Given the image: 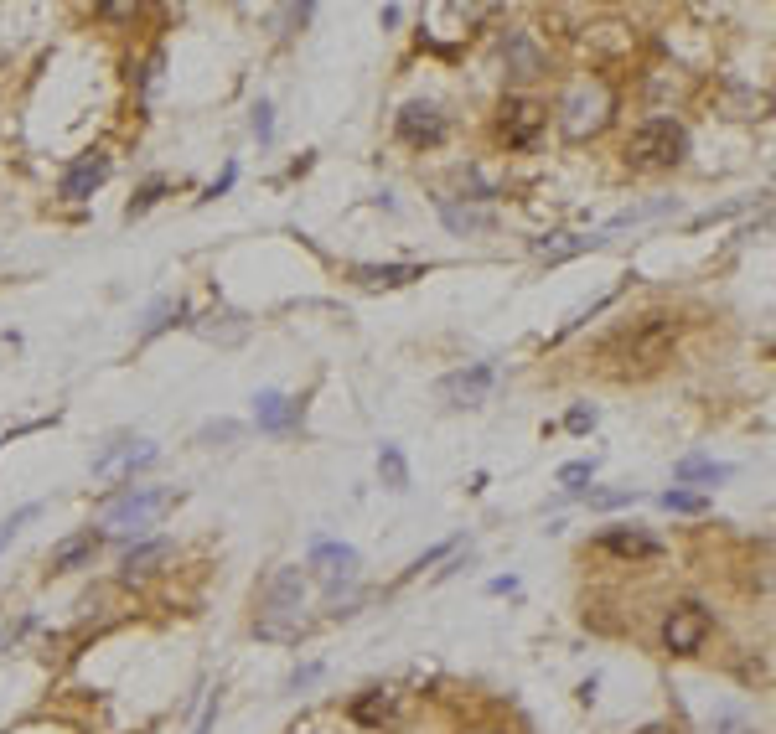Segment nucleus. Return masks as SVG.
Masks as SVG:
<instances>
[{"mask_svg": "<svg viewBox=\"0 0 776 734\" xmlns=\"http://www.w3.org/2000/svg\"><path fill=\"white\" fill-rule=\"evenodd\" d=\"M678 331L683 326L668 311L637 316L632 326H621L606 342V362H616V373H652V367H663L668 352L678 347Z\"/></svg>", "mask_w": 776, "mask_h": 734, "instance_id": "f257e3e1", "label": "nucleus"}, {"mask_svg": "<svg viewBox=\"0 0 776 734\" xmlns=\"http://www.w3.org/2000/svg\"><path fill=\"white\" fill-rule=\"evenodd\" d=\"M689 156V130L678 119H647V125L632 135L626 145V161L642 166V171H663V166H678Z\"/></svg>", "mask_w": 776, "mask_h": 734, "instance_id": "f03ea898", "label": "nucleus"}, {"mask_svg": "<svg viewBox=\"0 0 776 734\" xmlns=\"http://www.w3.org/2000/svg\"><path fill=\"white\" fill-rule=\"evenodd\" d=\"M301 595H306V574L301 569H275V579L264 585L259 636H290L295 631V616H301Z\"/></svg>", "mask_w": 776, "mask_h": 734, "instance_id": "7ed1b4c3", "label": "nucleus"}, {"mask_svg": "<svg viewBox=\"0 0 776 734\" xmlns=\"http://www.w3.org/2000/svg\"><path fill=\"white\" fill-rule=\"evenodd\" d=\"M709 631H714V616L699 605V600H678L668 616H663V647L673 652V657H694L704 641H709Z\"/></svg>", "mask_w": 776, "mask_h": 734, "instance_id": "20e7f679", "label": "nucleus"}, {"mask_svg": "<svg viewBox=\"0 0 776 734\" xmlns=\"http://www.w3.org/2000/svg\"><path fill=\"white\" fill-rule=\"evenodd\" d=\"M171 502H176V492H166V486H135V492H125V497L109 502L104 523H109V528H125V533H130V528L140 533V528H151Z\"/></svg>", "mask_w": 776, "mask_h": 734, "instance_id": "39448f33", "label": "nucleus"}, {"mask_svg": "<svg viewBox=\"0 0 776 734\" xmlns=\"http://www.w3.org/2000/svg\"><path fill=\"white\" fill-rule=\"evenodd\" d=\"M544 125H549V109L533 104V99H502V109H497V130L513 150H533Z\"/></svg>", "mask_w": 776, "mask_h": 734, "instance_id": "423d86ee", "label": "nucleus"}, {"mask_svg": "<svg viewBox=\"0 0 776 734\" xmlns=\"http://www.w3.org/2000/svg\"><path fill=\"white\" fill-rule=\"evenodd\" d=\"M156 445L151 440H109L99 455H94V476H104V481H125V476H135L140 466H151L156 461Z\"/></svg>", "mask_w": 776, "mask_h": 734, "instance_id": "0eeeda50", "label": "nucleus"}, {"mask_svg": "<svg viewBox=\"0 0 776 734\" xmlns=\"http://www.w3.org/2000/svg\"><path fill=\"white\" fill-rule=\"evenodd\" d=\"M492 362H471V367H461V373H445L440 378V399L451 404V409H476L492 393Z\"/></svg>", "mask_w": 776, "mask_h": 734, "instance_id": "6e6552de", "label": "nucleus"}, {"mask_svg": "<svg viewBox=\"0 0 776 734\" xmlns=\"http://www.w3.org/2000/svg\"><path fill=\"white\" fill-rule=\"evenodd\" d=\"M311 569L321 574L326 590H337V585H352V579H357V569H363V554H357V548H347V543H316V548H311Z\"/></svg>", "mask_w": 776, "mask_h": 734, "instance_id": "1a4fd4ad", "label": "nucleus"}, {"mask_svg": "<svg viewBox=\"0 0 776 734\" xmlns=\"http://www.w3.org/2000/svg\"><path fill=\"white\" fill-rule=\"evenodd\" d=\"M399 135L409 140V145H440L445 140V114L435 109V104H404L399 109Z\"/></svg>", "mask_w": 776, "mask_h": 734, "instance_id": "9d476101", "label": "nucleus"}, {"mask_svg": "<svg viewBox=\"0 0 776 734\" xmlns=\"http://www.w3.org/2000/svg\"><path fill=\"white\" fill-rule=\"evenodd\" d=\"M104 181H109V156H104V150H94V156H78V161L63 171V197H68V202H83V197H94Z\"/></svg>", "mask_w": 776, "mask_h": 734, "instance_id": "9b49d317", "label": "nucleus"}, {"mask_svg": "<svg viewBox=\"0 0 776 734\" xmlns=\"http://www.w3.org/2000/svg\"><path fill=\"white\" fill-rule=\"evenodd\" d=\"M171 559V538H151V543H135L125 559H119V579L125 585H135V579H151L161 574V564Z\"/></svg>", "mask_w": 776, "mask_h": 734, "instance_id": "f8f14e48", "label": "nucleus"}, {"mask_svg": "<svg viewBox=\"0 0 776 734\" xmlns=\"http://www.w3.org/2000/svg\"><path fill=\"white\" fill-rule=\"evenodd\" d=\"M601 548L616 559H658L663 554V543L642 528H611V533H601Z\"/></svg>", "mask_w": 776, "mask_h": 734, "instance_id": "ddd939ff", "label": "nucleus"}, {"mask_svg": "<svg viewBox=\"0 0 776 734\" xmlns=\"http://www.w3.org/2000/svg\"><path fill=\"white\" fill-rule=\"evenodd\" d=\"M295 419H301V404H295L290 393L264 388L259 399H254V424H259V430H290Z\"/></svg>", "mask_w": 776, "mask_h": 734, "instance_id": "4468645a", "label": "nucleus"}, {"mask_svg": "<svg viewBox=\"0 0 776 734\" xmlns=\"http://www.w3.org/2000/svg\"><path fill=\"white\" fill-rule=\"evenodd\" d=\"M352 280L368 285V290H399L409 280H425V269L420 264H357Z\"/></svg>", "mask_w": 776, "mask_h": 734, "instance_id": "2eb2a0df", "label": "nucleus"}, {"mask_svg": "<svg viewBox=\"0 0 776 734\" xmlns=\"http://www.w3.org/2000/svg\"><path fill=\"white\" fill-rule=\"evenodd\" d=\"M606 238H580V233H554V238H533V254H539L544 264H564L575 254H595Z\"/></svg>", "mask_w": 776, "mask_h": 734, "instance_id": "dca6fc26", "label": "nucleus"}, {"mask_svg": "<svg viewBox=\"0 0 776 734\" xmlns=\"http://www.w3.org/2000/svg\"><path fill=\"white\" fill-rule=\"evenodd\" d=\"M394 709H399V698L388 693V688H368V693L352 698V719L363 724V729H383L388 719H394Z\"/></svg>", "mask_w": 776, "mask_h": 734, "instance_id": "f3484780", "label": "nucleus"}, {"mask_svg": "<svg viewBox=\"0 0 776 734\" xmlns=\"http://www.w3.org/2000/svg\"><path fill=\"white\" fill-rule=\"evenodd\" d=\"M99 543H104V533H94V528H88V533H73V538H63V543L52 548V569H83L88 559L99 554Z\"/></svg>", "mask_w": 776, "mask_h": 734, "instance_id": "a211bd4d", "label": "nucleus"}, {"mask_svg": "<svg viewBox=\"0 0 776 734\" xmlns=\"http://www.w3.org/2000/svg\"><path fill=\"white\" fill-rule=\"evenodd\" d=\"M378 476H383L388 492H409V461H404L399 445H383L378 450Z\"/></svg>", "mask_w": 776, "mask_h": 734, "instance_id": "6ab92c4d", "label": "nucleus"}, {"mask_svg": "<svg viewBox=\"0 0 776 734\" xmlns=\"http://www.w3.org/2000/svg\"><path fill=\"white\" fill-rule=\"evenodd\" d=\"M678 486H689V481H730V466H720V461H704V455H689V461H678Z\"/></svg>", "mask_w": 776, "mask_h": 734, "instance_id": "aec40b11", "label": "nucleus"}, {"mask_svg": "<svg viewBox=\"0 0 776 734\" xmlns=\"http://www.w3.org/2000/svg\"><path fill=\"white\" fill-rule=\"evenodd\" d=\"M440 218H445V228H456V233H482V228H492L487 212H471V207H456V202H440Z\"/></svg>", "mask_w": 776, "mask_h": 734, "instance_id": "412c9836", "label": "nucleus"}, {"mask_svg": "<svg viewBox=\"0 0 776 734\" xmlns=\"http://www.w3.org/2000/svg\"><path fill=\"white\" fill-rule=\"evenodd\" d=\"M507 63H513V68H518L513 78H533V73H539V68H544V57H539V52H533V47H528L523 37H513V47H507Z\"/></svg>", "mask_w": 776, "mask_h": 734, "instance_id": "4be33fe9", "label": "nucleus"}, {"mask_svg": "<svg viewBox=\"0 0 776 734\" xmlns=\"http://www.w3.org/2000/svg\"><path fill=\"white\" fill-rule=\"evenodd\" d=\"M171 316H187V305H182V300H156L151 316H145V336H161V331L171 326Z\"/></svg>", "mask_w": 776, "mask_h": 734, "instance_id": "5701e85b", "label": "nucleus"}, {"mask_svg": "<svg viewBox=\"0 0 776 734\" xmlns=\"http://www.w3.org/2000/svg\"><path fill=\"white\" fill-rule=\"evenodd\" d=\"M668 512H704L709 507V497H699V492H678V486H673V492H663L658 497Z\"/></svg>", "mask_w": 776, "mask_h": 734, "instance_id": "b1692460", "label": "nucleus"}, {"mask_svg": "<svg viewBox=\"0 0 776 734\" xmlns=\"http://www.w3.org/2000/svg\"><path fill=\"white\" fill-rule=\"evenodd\" d=\"M585 502H590V507H601V512H606V507H626V502H637V486H611V492H590Z\"/></svg>", "mask_w": 776, "mask_h": 734, "instance_id": "393cba45", "label": "nucleus"}, {"mask_svg": "<svg viewBox=\"0 0 776 734\" xmlns=\"http://www.w3.org/2000/svg\"><path fill=\"white\" fill-rule=\"evenodd\" d=\"M595 476V461H570V466H559V486H570V492H575V486H585Z\"/></svg>", "mask_w": 776, "mask_h": 734, "instance_id": "a878e982", "label": "nucleus"}, {"mask_svg": "<svg viewBox=\"0 0 776 734\" xmlns=\"http://www.w3.org/2000/svg\"><path fill=\"white\" fill-rule=\"evenodd\" d=\"M270 114H275V109H270V104H264V99L254 104V135H259L264 145H270V135H275V119H270Z\"/></svg>", "mask_w": 776, "mask_h": 734, "instance_id": "bb28decb", "label": "nucleus"}, {"mask_svg": "<svg viewBox=\"0 0 776 734\" xmlns=\"http://www.w3.org/2000/svg\"><path fill=\"white\" fill-rule=\"evenodd\" d=\"M213 440H238V424H233V419L207 424V430H202V445H213Z\"/></svg>", "mask_w": 776, "mask_h": 734, "instance_id": "cd10ccee", "label": "nucleus"}, {"mask_svg": "<svg viewBox=\"0 0 776 734\" xmlns=\"http://www.w3.org/2000/svg\"><path fill=\"white\" fill-rule=\"evenodd\" d=\"M26 517H37V507H21L16 517H6V523H0V548H6V543H11V533H16L21 523H26Z\"/></svg>", "mask_w": 776, "mask_h": 734, "instance_id": "c85d7f7f", "label": "nucleus"}, {"mask_svg": "<svg viewBox=\"0 0 776 734\" xmlns=\"http://www.w3.org/2000/svg\"><path fill=\"white\" fill-rule=\"evenodd\" d=\"M316 678H321V667H316V662H311V667H301V672H290V693H301V688H311Z\"/></svg>", "mask_w": 776, "mask_h": 734, "instance_id": "c756f323", "label": "nucleus"}, {"mask_svg": "<svg viewBox=\"0 0 776 734\" xmlns=\"http://www.w3.org/2000/svg\"><path fill=\"white\" fill-rule=\"evenodd\" d=\"M156 197H161V181H151V187H145V192H140V197L130 202V218H135V212H145V207H151Z\"/></svg>", "mask_w": 776, "mask_h": 734, "instance_id": "7c9ffc66", "label": "nucleus"}, {"mask_svg": "<svg viewBox=\"0 0 776 734\" xmlns=\"http://www.w3.org/2000/svg\"><path fill=\"white\" fill-rule=\"evenodd\" d=\"M564 424L580 435V430H590V424H595V409H570V419H564Z\"/></svg>", "mask_w": 776, "mask_h": 734, "instance_id": "2f4dec72", "label": "nucleus"}, {"mask_svg": "<svg viewBox=\"0 0 776 734\" xmlns=\"http://www.w3.org/2000/svg\"><path fill=\"white\" fill-rule=\"evenodd\" d=\"M714 734H756V729L745 724V719H720V724H714Z\"/></svg>", "mask_w": 776, "mask_h": 734, "instance_id": "473e14b6", "label": "nucleus"}, {"mask_svg": "<svg viewBox=\"0 0 776 734\" xmlns=\"http://www.w3.org/2000/svg\"><path fill=\"white\" fill-rule=\"evenodd\" d=\"M213 724H218V703H207V709H202V719H197V729H192V734H213Z\"/></svg>", "mask_w": 776, "mask_h": 734, "instance_id": "72a5a7b5", "label": "nucleus"}, {"mask_svg": "<svg viewBox=\"0 0 776 734\" xmlns=\"http://www.w3.org/2000/svg\"><path fill=\"white\" fill-rule=\"evenodd\" d=\"M233 176H238V171H233V166H228V171H223V176H218V181H213V187H207V197H223V192H228V187H233Z\"/></svg>", "mask_w": 776, "mask_h": 734, "instance_id": "f704fd0d", "label": "nucleus"}, {"mask_svg": "<svg viewBox=\"0 0 776 734\" xmlns=\"http://www.w3.org/2000/svg\"><path fill=\"white\" fill-rule=\"evenodd\" d=\"M637 734H673L668 724H647V729H637Z\"/></svg>", "mask_w": 776, "mask_h": 734, "instance_id": "c9c22d12", "label": "nucleus"}, {"mask_svg": "<svg viewBox=\"0 0 776 734\" xmlns=\"http://www.w3.org/2000/svg\"><path fill=\"white\" fill-rule=\"evenodd\" d=\"M471 734H513V729H471Z\"/></svg>", "mask_w": 776, "mask_h": 734, "instance_id": "e433bc0d", "label": "nucleus"}]
</instances>
